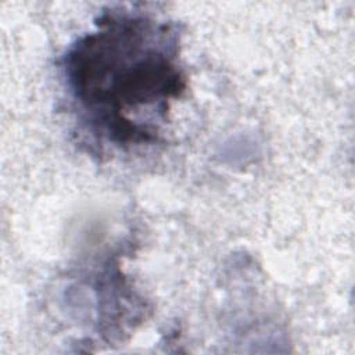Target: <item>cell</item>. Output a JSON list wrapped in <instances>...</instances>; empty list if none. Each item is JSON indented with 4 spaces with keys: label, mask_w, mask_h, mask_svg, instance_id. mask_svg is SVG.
I'll return each instance as SVG.
<instances>
[{
    "label": "cell",
    "mask_w": 355,
    "mask_h": 355,
    "mask_svg": "<svg viewBox=\"0 0 355 355\" xmlns=\"http://www.w3.org/2000/svg\"><path fill=\"white\" fill-rule=\"evenodd\" d=\"M173 25L111 11L68 50L64 72L87 123L110 141L153 143L169 101L186 87Z\"/></svg>",
    "instance_id": "1"
}]
</instances>
